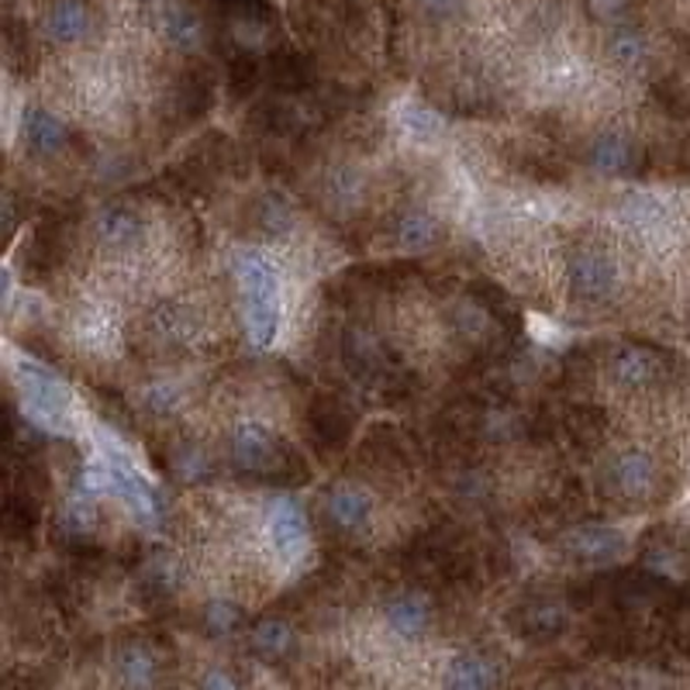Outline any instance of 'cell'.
Here are the masks:
<instances>
[{"instance_id": "cell-1", "label": "cell", "mask_w": 690, "mask_h": 690, "mask_svg": "<svg viewBox=\"0 0 690 690\" xmlns=\"http://www.w3.org/2000/svg\"><path fill=\"white\" fill-rule=\"evenodd\" d=\"M228 456H232V467L249 477V480H263V483H294L300 477H308L304 463L294 456V449L273 436L266 425H239L232 436H228Z\"/></svg>"}, {"instance_id": "cell-7", "label": "cell", "mask_w": 690, "mask_h": 690, "mask_svg": "<svg viewBox=\"0 0 690 690\" xmlns=\"http://www.w3.org/2000/svg\"><path fill=\"white\" fill-rule=\"evenodd\" d=\"M439 607L425 591H397L383 601V625L401 643H421L436 632Z\"/></svg>"}, {"instance_id": "cell-10", "label": "cell", "mask_w": 690, "mask_h": 690, "mask_svg": "<svg viewBox=\"0 0 690 690\" xmlns=\"http://www.w3.org/2000/svg\"><path fill=\"white\" fill-rule=\"evenodd\" d=\"M245 649L252 659L284 670L300 656V632L287 618H260L255 625H245Z\"/></svg>"}, {"instance_id": "cell-11", "label": "cell", "mask_w": 690, "mask_h": 690, "mask_svg": "<svg viewBox=\"0 0 690 690\" xmlns=\"http://www.w3.org/2000/svg\"><path fill=\"white\" fill-rule=\"evenodd\" d=\"M355 415L339 397H318L308 407V439L321 456H336L352 436Z\"/></svg>"}, {"instance_id": "cell-15", "label": "cell", "mask_w": 690, "mask_h": 690, "mask_svg": "<svg viewBox=\"0 0 690 690\" xmlns=\"http://www.w3.org/2000/svg\"><path fill=\"white\" fill-rule=\"evenodd\" d=\"M94 232H97V239L105 249L128 252V249H135L139 239H142V218L132 208H124V204H114V208H105L97 215Z\"/></svg>"}, {"instance_id": "cell-24", "label": "cell", "mask_w": 690, "mask_h": 690, "mask_svg": "<svg viewBox=\"0 0 690 690\" xmlns=\"http://www.w3.org/2000/svg\"><path fill=\"white\" fill-rule=\"evenodd\" d=\"M163 32H166V39L173 45H180V48H194L200 42V24L184 8H166V14H163Z\"/></svg>"}, {"instance_id": "cell-3", "label": "cell", "mask_w": 690, "mask_h": 690, "mask_svg": "<svg viewBox=\"0 0 690 690\" xmlns=\"http://www.w3.org/2000/svg\"><path fill=\"white\" fill-rule=\"evenodd\" d=\"M604 483L611 488V497L622 501V504H635V507H649V504H659L667 497V488H670V477H667V467L659 463L656 456L649 452H622L615 456V463L607 467L604 473Z\"/></svg>"}, {"instance_id": "cell-5", "label": "cell", "mask_w": 690, "mask_h": 690, "mask_svg": "<svg viewBox=\"0 0 690 690\" xmlns=\"http://www.w3.org/2000/svg\"><path fill=\"white\" fill-rule=\"evenodd\" d=\"M507 628L528 646H549L570 628V604L552 594L522 598L507 611Z\"/></svg>"}, {"instance_id": "cell-19", "label": "cell", "mask_w": 690, "mask_h": 690, "mask_svg": "<svg viewBox=\"0 0 690 690\" xmlns=\"http://www.w3.org/2000/svg\"><path fill=\"white\" fill-rule=\"evenodd\" d=\"M45 32L59 45L80 42L90 32V11L80 4V0H56L45 14Z\"/></svg>"}, {"instance_id": "cell-4", "label": "cell", "mask_w": 690, "mask_h": 690, "mask_svg": "<svg viewBox=\"0 0 690 690\" xmlns=\"http://www.w3.org/2000/svg\"><path fill=\"white\" fill-rule=\"evenodd\" d=\"M169 677L166 649L156 638L132 635L114 649V687L118 690H163Z\"/></svg>"}, {"instance_id": "cell-29", "label": "cell", "mask_w": 690, "mask_h": 690, "mask_svg": "<svg viewBox=\"0 0 690 690\" xmlns=\"http://www.w3.org/2000/svg\"><path fill=\"white\" fill-rule=\"evenodd\" d=\"M459 4H463V0H421V8H425V11H431V14H439V18H446V14L459 11Z\"/></svg>"}, {"instance_id": "cell-9", "label": "cell", "mask_w": 690, "mask_h": 690, "mask_svg": "<svg viewBox=\"0 0 690 690\" xmlns=\"http://www.w3.org/2000/svg\"><path fill=\"white\" fill-rule=\"evenodd\" d=\"M373 501L366 491L352 488V483H339L321 497V522L336 539H360L370 525Z\"/></svg>"}, {"instance_id": "cell-6", "label": "cell", "mask_w": 690, "mask_h": 690, "mask_svg": "<svg viewBox=\"0 0 690 690\" xmlns=\"http://www.w3.org/2000/svg\"><path fill=\"white\" fill-rule=\"evenodd\" d=\"M559 549H563V556L570 559L573 567L604 570V567L618 563L622 559L625 535L618 528H607V525H577L563 535Z\"/></svg>"}, {"instance_id": "cell-28", "label": "cell", "mask_w": 690, "mask_h": 690, "mask_svg": "<svg viewBox=\"0 0 690 690\" xmlns=\"http://www.w3.org/2000/svg\"><path fill=\"white\" fill-rule=\"evenodd\" d=\"M625 8H628V0H591V11L598 18H618L625 14Z\"/></svg>"}, {"instance_id": "cell-25", "label": "cell", "mask_w": 690, "mask_h": 690, "mask_svg": "<svg viewBox=\"0 0 690 690\" xmlns=\"http://www.w3.org/2000/svg\"><path fill=\"white\" fill-rule=\"evenodd\" d=\"M194 690H245V680L232 667H208L197 677Z\"/></svg>"}, {"instance_id": "cell-14", "label": "cell", "mask_w": 690, "mask_h": 690, "mask_svg": "<svg viewBox=\"0 0 690 690\" xmlns=\"http://www.w3.org/2000/svg\"><path fill=\"white\" fill-rule=\"evenodd\" d=\"M638 145L622 135V132H604L591 142V149H587V163H591L594 169L607 173V176H628L638 169Z\"/></svg>"}, {"instance_id": "cell-20", "label": "cell", "mask_w": 690, "mask_h": 690, "mask_svg": "<svg viewBox=\"0 0 690 690\" xmlns=\"http://www.w3.org/2000/svg\"><path fill=\"white\" fill-rule=\"evenodd\" d=\"M194 622L208 638H221V635H232L245 625V607L236 604V601H228V598H215V601L197 607Z\"/></svg>"}, {"instance_id": "cell-26", "label": "cell", "mask_w": 690, "mask_h": 690, "mask_svg": "<svg viewBox=\"0 0 690 690\" xmlns=\"http://www.w3.org/2000/svg\"><path fill=\"white\" fill-rule=\"evenodd\" d=\"M607 48H611V56H615V63H622V66H635V63H643V56H646V45L635 32H618L615 39L607 42Z\"/></svg>"}, {"instance_id": "cell-17", "label": "cell", "mask_w": 690, "mask_h": 690, "mask_svg": "<svg viewBox=\"0 0 690 690\" xmlns=\"http://www.w3.org/2000/svg\"><path fill=\"white\" fill-rule=\"evenodd\" d=\"M442 690H497L494 662L480 653L456 656L442 673Z\"/></svg>"}, {"instance_id": "cell-21", "label": "cell", "mask_w": 690, "mask_h": 690, "mask_svg": "<svg viewBox=\"0 0 690 690\" xmlns=\"http://www.w3.org/2000/svg\"><path fill=\"white\" fill-rule=\"evenodd\" d=\"M100 480H105V488H108L114 497H121L128 507L139 511L142 518H152V491H149L145 483H142L132 470H128V467L111 463L105 473H100Z\"/></svg>"}, {"instance_id": "cell-22", "label": "cell", "mask_w": 690, "mask_h": 690, "mask_svg": "<svg viewBox=\"0 0 690 690\" xmlns=\"http://www.w3.org/2000/svg\"><path fill=\"white\" fill-rule=\"evenodd\" d=\"M394 239L404 249H428L439 242V221L428 211H404L394 224Z\"/></svg>"}, {"instance_id": "cell-16", "label": "cell", "mask_w": 690, "mask_h": 690, "mask_svg": "<svg viewBox=\"0 0 690 690\" xmlns=\"http://www.w3.org/2000/svg\"><path fill=\"white\" fill-rule=\"evenodd\" d=\"M270 539H273V549L284 563H294V559L304 552V518H300V507L294 501H276L273 504Z\"/></svg>"}, {"instance_id": "cell-2", "label": "cell", "mask_w": 690, "mask_h": 690, "mask_svg": "<svg viewBox=\"0 0 690 690\" xmlns=\"http://www.w3.org/2000/svg\"><path fill=\"white\" fill-rule=\"evenodd\" d=\"M242 297H245V325L255 346H270L280 325V297H276V273L263 255H242L236 263Z\"/></svg>"}, {"instance_id": "cell-12", "label": "cell", "mask_w": 690, "mask_h": 690, "mask_svg": "<svg viewBox=\"0 0 690 690\" xmlns=\"http://www.w3.org/2000/svg\"><path fill=\"white\" fill-rule=\"evenodd\" d=\"M670 373V355L653 346H625L611 355V376L625 391H646Z\"/></svg>"}, {"instance_id": "cell-18", "label": "cell", "mask_w": 690, "mask_h": 690, "mask_svg": "<svg viewBox=\"0 0 690 690\" xmlns=\"http://www.w3.org/2000/svg\"><path fill=\"white\" fill-rule=\"evenodd\" d=\"M21 132H24V145L39 152V156H56V152H63L69 145V128L56 114H48L45 108L24 111Z\"/></svg>"}, {"instance_id": "cell-27", "label": "cell", "mask_w": 690, "mask_h": 690, "mask_svg": "<svg viewBox=\"0 0 690 690\" xmlns=\"http://www.w3.org/2000/svg\"><path fill=\"white\" fill-rule=\"evenodd\" d=\"M407 124H412V132H418L421 139H431L436 135V128H439V118L431 114V111H407Z\"/></svg>"}, {"instance_id": "cell-8", "label": "cell", "mask_w": 690, "mask_h": 690, "mask_svg": "<svg viewBox=\"0 0 690 690\" xmlns=\"http://www.w3.org/2000/svg\"><path fill=\"white\" fill-rule=\"evenodd\" d=\"M570 294L580 300H604L618 284V266L601 245H580L567 263Z\"/></svg>"}, {"instance_id": "cell-23", "label": "cell", "mask_w": 690, "mask_h": 690, "mask_svg": "<svg viewBox=\"0 0 690 690\" xmlns=\"http://www.w3.org/2000/svg\"><path fill=\"white\" fill-rule=\"evenodd\" d=\"M252 218H255V228H260L266 239H284L294 228V215L280 197H263L260 204H255Z\"/></svg>"}, {"instance_id": "cell-13", "label": "cell", "mask_w": 690, "mask_h": 690, "mask_svg": "<svg viewBox=\"0 0 690 690\" xmlns=\"http://www.w3.org/2000/svg\"><path fill=\"white\" fill-rule=\"evenodd\" d=\"M21 383H24V401H29L32 412L48 421V425H66V415H69V391L63 387V383L35 366V363H24L21 366Z\"/></svg>"}]
</instances>
